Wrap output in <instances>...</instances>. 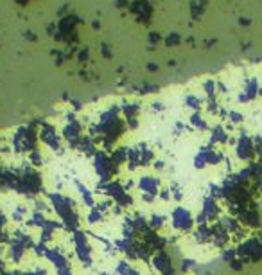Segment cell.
<instances>
[{
  "label": "cell",
  "instance_id": "12",
  "mask_svg": "<svg viewBox=\"0 0 262 275\" xmlns=\"http://www.w3.org/2000/svg\"><path fill=\"white\" fill-rule=\"evenodd\" d=\"M117 274L119 275H140V270H136L135 266H131L130 261H119Z\"/></svg>",
  "mask_w": 262,
  "mask_h": 275
},
{
  "label": "cell",
  "instance_id": "1",
  "mask_svg": "<svg viewBox=\"0 0 262 275\" xmlns=\"http://www.w3.org/2000/svg\"><path fill=\"white\" fill-rule=\"evenodd\" d=\"M49 204H51L52 210L60 218V221L63 223V227L70 228L72 232L81 230L83 219H81L79 210H77L75 204L68 196H63L60 193H52V195H49Z\"/></svg>",
  "mask_w": 262,
  "mask_h": 275
},
{
  "label": "cell",
  "instance_id": "5",
  "mask_svg": "<svg viewBox=\"0 0 262 275\" xmlns=\"http://www.w3.org/2000/svg\"><path fill=\"white\" fill-rule=\"evenodd\" d=\"M72 239H74L72 241L74 243V252L77 259L81 261V265L92 266V263H94V248H92L88 236L83 230H77V232L72 234Z\"/></svg>",
  "mask_w": 262,
  "mask_h": 275
},
{
  "label": "cell",
  "instance_id": "8",
  "mask_svg": "<svg viewBox=\"0 0 262 275\" xmlns=\"http://www.w3.org/2000/svg\"><path fill=\"white\" fill-rule=\"evenodd\" d=\"M45 257H47L49 261H51V265L56 268L58 275H74L70 259H68V256H65L60 248H49L47 256Z\"/></svg>",
  "mask_w": 262,
  "mask_h": 275
},
{
  "label": "cell",
  "instance_id": "9",
  "mask_svg": "<svg viewBox=\"0 0 262 275\" xmlns=\"http://www.w3.org/2000/svg\"><path fill=\"white\" fill-rule=\"evenodd\" d=\"M149 261H151V266L155 268V272L158 275H174V265L171 261V257L164 250L156 252Z\"/></svg>",
  "mask_w": 262,
  "mask_h": 275
},
{
  "label": "cell",
  "instance_id": "4",
  "mask_svg": "<svg viewBox=\"0 0 262 275\" xmlns=\"http://www.w3.org/2000/svg\"><path fill=\"white\" fill-rule=\"evenodd\" d=\"M94 167H95V173H97L101 184L112 182L119 173V166L115 164L112 155H110V153H104V151H97L94 155Z\"/></svg>",
  "mask_w": 262,
  "mask_h": 275
},
{
  "label": "cell",
  "instance_id": "2",
  "mask_svg": "<svg viewBox=\"0 0 262 275\" xmlns=\"http://www.w3.org/2000/svg\"><path fill=\"white\" fill-rule=\"evenodd\" d=\"M16 193L31 200H38V196L43 193V176L38 171V167L27 166L22 171H18Z\"/></svg>",
  "mask_w": 262,
  "mask_h": 275
},
{
  "label": "cell",
  "instance_id": "10",
  "mask_svg": "<svg viewBox=\"0 0 262 275\" xmlns=\"http://www.w3.org/2000/svg\"><path fill=\"white\" fill-rule=\"evenodd\" d=\"M75 185H77V189H79V195H81V198H83V202L86 205H88L90 209L92 207H95V204H97V200H95V196H94V193L86 187V185H83L81 182H75Z\"/></svg>",
  "mask_w": 262,
  "mask_h": 275
},
{
  "label": "cell",
  "instance_id": "11",
  "mask_svg": "<svg viewBox=\"0 0 262 275\" xmlns=\"http://www.w3.org/2000/svg\"><path fill=\"white\" fill-rule=\"evenodd\" d=\"M167 216H164V214L160 212H153L149 216V228H153V230H162V228L165 227V223H167Z\"/></svg>",
  "mask_w": 262,
  "mask_h": 275
},
{
  "label": "cell",
  "instance_id": "3",
  "mask_svg": "<svg viewBox=\"0 0 262 275\" xmlns=\"http://www.w3.org/2000/svg\"><path fill=\"white\" fill-rule=\"evenodd\" d=\"M101 187H103L104 196L108 200H112L115 205H119L122 209L133 207V196H131V193L128 191V187L124 184H121L117 180H112L108 182V184H101Z\"/></svg>",
  "mask_w": 262,
  "mask_h": 275
},
{
  "label": "cell",
  "instance_id": "7",
  "mask_svg": "<svg viewBox=\"0 0 262 275\" xmlns=\"http://www.w3.org/2000/svg\"><path fill=\"white\" fill-rule=\"evenodd\" d=\"M173 228L180 230V232H191V228L194 227V216L191 214V210L185 207H176L169 216Z\"/></svg>",
  "mask_w": 262,
  "mask_h": 275
},
{
  "label": "cell",
  "instance_id": "6",
  "mask_svg": "<svg viewBox=\"0 0 262 275\" xmlns=\"http://www.w3.org/2000/svg\"><path fill=\"white\" fill-rule=\"evenodd\" d=\"M136 187L142 193V200H144L145 204H153L158 198L160 191H162V182H160V178H156L153 175H142L138 178Z\"/></svg>",
  "mask_w": 262,
  "mask_h": 275
}]
</instances>
